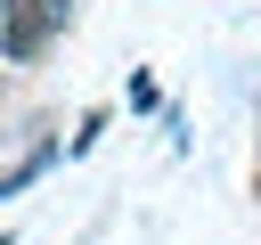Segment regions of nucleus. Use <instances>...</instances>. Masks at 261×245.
Masks as SVG:
<instances>
[{"label":"nucleus","instance_id":"nucleus-1","mask_svg":"<svg viewBox=\"0 0 261 245\" xmlns=\"http://www.w3.org/2000/svg\"><path fill=\"white\" fill-rule=\"evenodd\" d=\"M65 16H73V0H0V57L33 65V57L65 33Z\"/></svg>","mask_w":261,"mask_h":245}]
</instances>
